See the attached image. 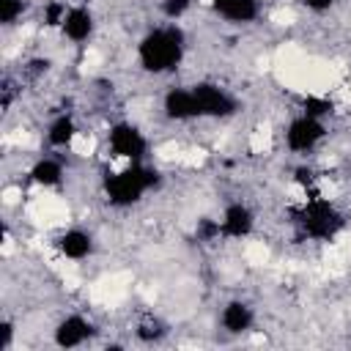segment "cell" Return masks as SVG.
Segmentation results:
<instances>
[{
    "label": "cell",
    "mask_w": 351,
    "mask_h": 351,
    "mask_svg": "<svg viewBox=\"0 0 351 351\" xmlns=\"http://www.w3.org/2000/svg\"><path fill=\"white\" fill-rule=\"evenodd\" d=\"M332 3H335V0H304V5L313 8V11H326Z\"/></svg>",
    "instance_id": "20"
},
{
    "label": "cell",
    "mask_w": 351,
    "mask_h": 351,
    "mask_svg": "<svg viewBox=\"0 0 351 351\" xmlns=\"http://www.w3.org/2000/svg\"><path fill=\"white\" fill-rule=\"evenodd\" d=\"M250 324H252V310H250L247 304H241V302H230V304L222 310V326H225L228 332L239 335V332L250 329Z\"/></svg>",
    "instance_id": "12"
},
{
    "label": "cell",
    "mask_w": 351,
    "mask_h": 351,
    "mask_svg": "<svg viewBox=\"0 0 351 351\" xmlns=\"http://www.w3.org/2000/svg\"><path fill=\"white\" fill-rule=\"evenodd\" d=\"M184 36L178 27H159L151 30L140 44V63L148 71H167L181 60Z\"/></svg>",
    "instance_id": "1"
},
{
    "label": "cell",
    "mask_w": 351,
    "mask_h": 351,
    "mask_svg": "<svg viewBox=\"0 0 351 351\" xmlns=\"http://www.w3.org/2000/svg\"><path fill=\"white\" fill-rule=\"evenodd\" d=\"M11 343V324H3V346Z\"/></svg>",
    "instance_id": "21"
},
{
    "label": "cell",
    "mask_w": 351,
    "mask_h": 351,
    "mask_svg": "<svg viewBox=\"0 0 351 351\" xmlns=\"http://www.w3.org/2000/svg\"><path fill=\"white\" fill-rule=\"evenodd\" d=\"M165 112L176 121H186V118L200 115V107L192 90H170L165 96Z\"/></svg>",
    "instance_id": "7"
},
{
    "label": "cell",
    "mask_w": 351,
    "mask_h": 351,
    "mask_svg": "<svg viewBox=\"0 0 351 351\" xmlns=\"http://www.w3.org/2000/svg\"><path fill=\"white\" fill-rule=\"evenodd\" d=\"M60 252H63L66 258H74V261L85 258V255L90 252V236L82 233V230H69V233H63V236H60Z\"/></svg>",
    "instance_id": "13"
},
{
    "label": "cell",
    "mask_w": 351,
    "mask_h": 351,
    "mask_svg": "<svg viewBox=\"0 0 351 351\" xmlns=\"http://www.w3.org/2000/svg\"><path fill=\"white\" fill-rule=\"evenodd\" d=\"M66 19V5L63 3H49L47 5V25H63Z\"/></svg>",
    "instance_id": "18"
},
{
    "label": "cell",
    "mask_w": 351,
    "mask_h": 351,
    "mask_svg": "<svg viewBox=\"0 0 351 351\" xmlns=\"http://www.w3.org/2000/svg\"><path fill=\"white\" fill-rule=\"evenodd\" d=\"M165 14L170 16V19H176V16H181L186 8H189V0H165Z\"/></svg>",
    "instance_id": "19"
},
{
    "label": "cell",
    "mask_w": 351,
    "mask_h": 351,
    "mask_svg": "<svg viewBox=\"0 0 351 351\" xmlns=\"http://www.w3.org/2000/svg\"><path fill=\"white\" fill-rule=\"evenodd\" d=\"M214 8L222 16L233 19V22H250L258 14V3L255 0H214Z\"/></svg>",
    "instance_id": "11"
},
{
    "label": "cell",
    "mask_w": 351,
    "mask_h": 351,
    "mask_svg": "<svg viewBox=\"0 0 351 351\" xmlns=\"http://www.w3.org/2000/svg\"><path fill=\"white\" fill-rule=\"evenodd\" d=\"M22 14V0H0V22L11 25Z\"/></svg>",
    "instance_id": "17"
},
{
    "label": "cell",
    "mask_w": 351,
    "mask_h": 351,
    "mask_svg": "<svg viewBox=\"0 0 351 351\" xmlns=\"http://www.w3.org/2000/svg\"><path fill=\"white\" fill-rule=\"evenodd\" d=\"M195 99H197V107H200V115H214V118H219V115H230L233 112V107H236V101L225 93V90H219L217 85H195Z\"/></svg>",
    "instance_id": "5"
},
{
    "label": "cell",
    "mask_w": 351,
    "mask_h": 351,
    "mask_svg": "<svg viewBox=\"0 0 351 351\" xmlns=\"http://www.w3.org/2000/svg\"><path fill=\"white\" fill-rule=\"evenodd\" d=\"M88 335H90V324H88L85 318H80V315H69L66 321L58 324V329H55V343L63 346V348H74V346H80Z\"/></svg>",
    "instance_id": "8"
},
{
    "label": "cell",
    "mask_w": 351,
    "mask_h": 351,
    "mask_svg": "<svg viewBox=\"0 0 351 351\" xmlns=\"http://www.w3.org/2000/svg\"><path fill=\"white\" fill-rule=\"evenodd\" d=\"M30 176H33V181H36V184L55 186V184L60 181V165H58V162H52V159H41V162L30 170Z\"/></svg>",
    "instance_id": "14"
},
{
    "label": "cell",
    "mask_w": 351,
    "mask_h": 351,
    "mask_svg": "<svg viewBox=\"0 0 351 351\" xmlns=\"http://www.w3.org/2000/svg\"><path fill=\"white\" fill-rule=\"evenodd\" d=\"M302 222H304V228H307L310 236H332L335 228L340 225V219H337V214L332 211V206H326V203H321V200H315V203L307 206Z\"/></svg>",
    "instance_id": "6"
},
{
    "label": "cell",
    "mask_w": 351,
    "mask_h": 351,
    "mask_svg": "<svg viewBox=\"0 0 351 351\" xmlns=\"http://www.w3.org/2000/svg\"><path fill=\"white\" fill-rule=\"evenodd\" d=\"M90 30H93V16H90V11H85V8H71V11L66 14V19H63V33H66L71 41H85V38L90 36Z\"/></svg>",
    "instance_id": "10"
},
{
    "label": "cell",
    "mask_w": 351,
    "mask_h": 351,
    "mask_svg": "<svg viewBox=\"0 0 351 351\" xmlns=\"http://www.w3.org/2000/svg\"><path fill=\"white\" fill-rule=\"evenodd\" d=\"M329 110H332V104L326 99H318V96H307L304 99V115H310V118H321Z\"/></svg>",
    "instance_id": "16"
},
{
    "label": "cell",
    "mask_w": 351,
    "mask_h": 351,
    "mask_svg": "<svg viewBox=\"0 0 351 351\" xmlns=\"http://www.w3.org/2000/svg\"><path fill=\"white\" fill-rule=\"evenodd\" d=\"M156 184V173L151 167H143V165H132L115 176L107 178V195L115 206H129L134 203L148 186Z\"/></svg>",
    "instance_id": "2"
},
{
    "label": "cell",
    "mask_w": 351,
    "mask_h": 351,
    "mask_svg": "<svg viewBox=\"0 0 351 351\" xmlns=\"http://www.w3.org/2000/svg\"><path fill=\"white\" fill-rule=\"evenodd\" d=\"M49 143L52 145H66V143H71V137H74V121L69 118V115H60L52 126H49Z\"/></svg>",
    "instance_id": "15"
},
{
    "label": "cell",
    "mask_w": 351,
    "mask_h": 351,
    "mask_svg": "<svg viewBox=\"0 0 351 351\" xmlns=\"http://www.w3.org/2000/svg\"><path fill=\"white\" fill-rule=\"evenodd\" d=\"M321 137H324V126H321L318 118H310V115H302V118L291 121V126L285 132V140L293 151H310Z\"/></svg>",
    "instance_id": "4"
},
{
    "label": "cell",
    "mask_w": 351,
    "mask_h": 351,
    "mask_svg": "<svg viewBox=\"0 0 351 351\" xmlns=\"http://www.w3.org/2000/svg\"><path fill=\"white\" fill-rule=\"evenodd\" d=\"M110 148H112L115 156H123V159H132L134 162L145 151V137L132 123H118L110 132Z\"/></svg>",
    "instance_id": "3"
},
{
    "label": "cell",
    "mask_w": 351,
    "mask_h": 351,
    "mask_svg": "<svg viewBox=\"0 0 351 351\" xmlns=\"http://www.w3.org/2000/svg\"><path fill=\"white\" fill-rule=\"evenodd\" d=\"M250 228H252V214H250V208H247V206H241V203L228 206V211H225V217H222L219 230H222L225 236H230V239H241V236H247V233H250Z\"/></svg>",
    "instance_id": "9"
}]
</instances>
